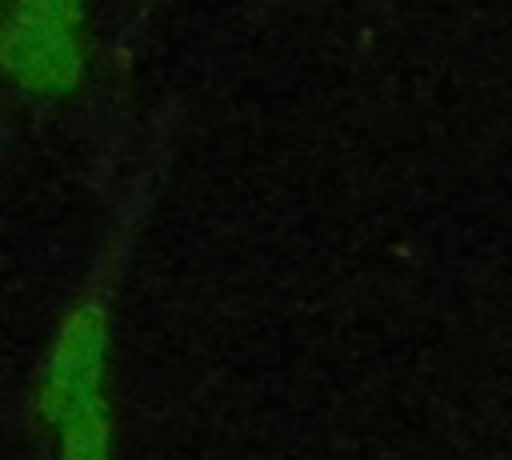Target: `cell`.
Wrapping results in <instances>:
<instances>
[{
	"label": "cell",
	"mask_w": 512,
	"mask_h": 460,
	"mask_svg": "<svg viewBox=\"0 0 512 460\" xmlns=\"http://www.w3.org/2000/svg\"><path fill=\"white\" fill-rule=\"evenodd\" d=\"M8 12L28 16V20H44V24H60V28H88V12L92 0H8Z\"/></svg>",
	"instance_id": "obj_4"
},
{
	"label": "cell",
	"mask_w": 512,
	"mask_h": 460,
	"mask_svg": "<svg viewBox=\"0 0 512 460\" xmlns=\"http://www.w3.org/2000/svg\"><path fill=\"white\" fill-rule=\"evenodd\" d=\"M0 76L32 96H72L88 80V40L76 28L8 12L0 20Z\"/></svg>",
	"instance_id": "obj_2"
},
{
	"label": "cell",
	"mask_w": 512,
	"mask_h": 460,
	"mask_svg": "<svg viewBox=\"0 0 512 460\" xmlns=\"http://www.w3.org/2000/svg\"><path fill=\"white\" fill-rule=\"evenodd\" d=\"M104 352H108V312L100 300L88 296L60 320L56 340L48 348L36 384V412L44 424H56L76 404L100 396Z\"/></svg>",
	"instance_id": "obj_1"
},
{
	"label": "cell",
	"mask_w": 512,
	"mask_h": 460,
	"mask_svg": "<svg viewBox=\"0 0 512 460\" xmlns=\"http://www.w3.org/2000/svg\"><path fill=\"white\" fill-rule=\"evenodd\" d=\"M56 428H60L56 460H112V412L104 396L76 404L68 416L56 420Z\"/></svg>",
	"instance_id": "obj_3"
}]
</instances>
